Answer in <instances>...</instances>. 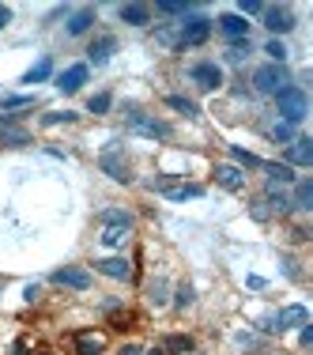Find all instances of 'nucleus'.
I'll return each mask as SVG.
<instances>
[{"label": "nucleus", "instance_id": "27", "mask_svg": "<svg viewBox=\"0 0 313 355\" xmlns=\"http://www.w3.org/2000/svg\"><path fill=\"white\" fill-rule=\"evenodd\" d=\"M35 106V95H0V110L12 114V110H30Z\"/></svg>", "mask_w": 313, "mask_h": 355}, {"label": "nucleus", "instance_id": "34", "mask_svg": "<svg viewBox=\"0 0 313 355\" xmlns=\"http://www.w3.org/2000/svg\"><path fill=\"white\" fill-rule=\"evenodd\" d=\"M72 121H75L72 110H57V114H46V117H42V125H46V129H49V125H72Z\"/></svg>", "mask_w": 313, "mask_h": 355}, {"label": "nucleus", "instance_id": "19", "mask_svg": "<svg viewBox=\"0 0 313 355\" xmlns=\"http://www.w3.org/2000/svg\"><path fill=\"white\" fill-rule=\"evenodd\" d=\"M306 321H310L306 306H283L276 314V329H294V325H306Z\"/></svg>", "mask_w": 313, "mask_h": 355}, {"label": "nucleus", "instance_id": "42", "mask_svg": "<svg viewBox=\"0 0 313 355\" xmlns=\"http://www.w3.org/2000/svg\"><path fill=\"white\" fill-rule=\"evenodd\" d=\"M129 321H132V314H117L114 318V329H129Z\"/></svg>", "mask_w": 313, "mask_h": 355}, {"label": "nucleus", "instance_id": "5", "mask_svg": "<svg viewBox=\"0 0 313 355\" xmlns=\"http://www.w3.org/2000/svg\"><path fill=\"white\" fill-rule=\"evenodd\" d=\"M129 129L136 132V137H151V140H170V132H174L166 121H159V117H151V114H140V110L129 114Z\"/></svg>", "mask_w": 313, "mask_h": 355}, {"label": "nucleus", "instance_id": "7", "mask_svg": "<svg viewBox=\"0 0 313 355\" xmlns=\"http://www.w3.org/2000/svg\"><path fill=\"white\" fill-rule=\"evenodd\" d=\"M189 80L197 83L200 91H219L223 87V69H219L215 61H197L189 69Z\"/></svg>", "mask_w": 313, "mask_h": 355}, {"label": "nucleus", "instance_id": "12", "mask_svg": "<svg viewBox=\"0 0 313 355\" xmlns=\"http://www.w3.org/2000/svg\"><path fill=\"white\" fill-rule=\"evenodd\" d=\"M95 23H98V12L87 4V8H75V12H69V23H64V31H69V38H80V35H87Z\"/></svg>", "mask_w": 313, "mask_h": 355}, {"label": "nucleus", "instance_id": "20", "mask_svg": "<svg viewBox=\"0 0 313 355\" xmlns=\"http://www.w3.org/2000/svg\"><path fill=\"white\" fill-rule=\"evenodd\" d=\"M98 231H102V234H98V239H102V246H125V242H129V234H132V227H121V223H102V227H98Z\"/></svg>", "mask_w": 313, "mask_h": 355}, {"label": "nucleus", "instance_id": "24", "mask_svg": "<svg viewBox=\"0 0 313 355\" xmlns=\"http://www.w3.org/2000/svg\"><path fill=\"white\" fill-rule=\"evenodd\" d=\"M200 193H204L200 185H185V182H177V185H166L163 197H166V200H193V197H200Z\"/></svg>", "mask_w": 313, "mask_h": 355}, {"label": "nucleus", "instance_id": "16", "mask_svg": "<svg viewBox=\"0 0 313 355\" xmlns=\"http://www.w3.org/2000/svg\"><path fill=\"white\" fill-rule=\"evenodd\" d=\"M114 49H117V38H114V35H102V38H95V42H91L87 61H91V64H106L109 57H114Z\"/></svg>", "mask_w": 313, "mask_h": 355}, {"label": "nucleus", "instance_id": "29", "mask_svg": "<svg viewBox=\"0 0 313 355\" xmlns=\"http://www.w3.org/2000/svg\"><path fill=\"white\" fill-rule=\"evenodd\" d=\"M231 155L238 159V163L245 166V171H260V166H265V159H260V155H253V151H245V148H238V144H231Z\"/></svg>", "mask_w": 313, "mask_h": 355}, {"label": "nucleus", "instance_id": "44", "mask_svg": "<svg viewBox=\"0 0 313 355\" xmlns=\"http://www.w3.org/2000/svg\"><path fill=\"white\" fill-rule=\"evenodd\" d=\"M15 355H27V344H19V348H15Z\"/></svg>", "mask_w": 313, "mask_h": 355}, {"label": "nucleus", "instance_id": "11", "mask_svg": "<svg viewBox=\"0 0 313 355\" xmlns=\"http://www.w3.org/2000/svg\"><path fill=\"white\" fill-rule=\"evenodd\" d=\"M283 163L287 166H310L313 163V140L310 137H294L283 151Z\"/></svg>", "mask_w": 313, "mask_h": 355}, {"label": "nucleus", "instance_id": "14", "mask_svg": "<svg viewBox=\"0 0 313 355\" xmlns=\"http://www.w3.org/2000/svg\"><path fill=\"white\" fill-rule=\"evenodd\" d=\"M215 182L223 185V189H231V193H242L245 189V171L234 166V163H219L215 166Z\"/></svg>", "mask_w": 313, "mask_h": 355}, {"label": "nucleus", "instance_id": "43", "mask_svg": "<svg viewBox=\"0 0 313 355\" xmlns=\"http://www.w3.org/2000/svg\"><path fill=\"white\" fill-rule=\"evenodd\" d=\"M310 340H313V325H310V321H306V325H302V348H306Z\"/></svg>", "mask_w": 313, "mask_h": 355}, {"label": "nucleus", "instance_id": "30", "mask_svg": "<svg viewBox=\"0 0 313 355\" xmlns=\"http://www.w3.org/2000/svg\"><path fill=\"white\" fill-rule=\"evenodd\" d=\"M155 12L159 15H189V4H181V0H163V4H155Z\"/></svg>", "mask_w": 313, "mask_h": 355}, {"label": "nucleus", "instance_id": "39", "mask_svg": "<svg viewBox=\"0 0 313 355\" xmlns=\"http://www.w3.org/2000/svg\"><path fill=\"white\" fill-rule=\"evenodd\" d=\"M238 12H242V19H245V15H260V12H265V4H260V0H242Z\"/></svg>", "mask_w": 313, "mask_h": 355}, {"label": "nucleus", "instance_id": "13", "mask_svg": "<svg viewBox=\"0 0 313 355\" xmlns=\"http://www.w3.org/2000/svg\"><path fill=\"white\" fill-rule=\"evenodd\" d=\"M211 27H219V35L223 38H231V42H242L245 35H249V23L242 19V15H234V12H226V15H219Z\"/></svg>", "mask_w": 313, "mask_h": 355}, {"label": "nucleus", "instance_id": "33", "mask_svg": "<svg viewBox=\"0 0 313 355\" xmlns=\"http://www.w3.org/2000/svg\"><path fill=\"white\" fill-rule=\"evenodd\" d=\"M249 216L257 219V223H268V219H272V208H268V200H265V197L253 200V205H249Z\"/></svg>", "mask_w": 313, "mask_h": 355}, {"label": "nucleus", "instance_id": "41", "mask_svg": "<svg viewBox=\"0 0 313 355\" xmlns=\"http://www.w3.org/2000/svg\"><path fill=\"white\" fill-rule=\"evenodd\" d=\"M8 23H12V8H4V4H0V31H4Z\"/></svg>", "mask_w": 313, "mask_h": 355}, {"label": "nucleus", "instance_id": "8", "mask_svg": "<svg viewBox=\"0 0 313 355\" xmlns=\"http://www.w3.org/2000/svg\"><path fill=\"white\" fill-rule=\"evenodd\" d=\"M19 117L23 114H0V144H8V148H27L30 144V132L19 129Z\"/></svg>", "mask_w": 313, "mask_h": 355}, {"label": "nucleus", "instance_id": "22", "mask_svg": "<svg viewBox=\"0 0 313 355\" xmlns=\"http://www.w3.org/2000/svg\"><path fill=\"white\" fill-rule=\"evenodd\" d=\"M106 340L98 333H75V355H102Z\"/></svg>", "mask_w": 313, "mask_h": 355}, {"label": "nucleus", "instance_id": "23", "mask_svg": "<svg viewBox=\"0 0 313 355\" xmlns=\"http://www.w3.org/2000/svg\"><path fill=\"white\" fill-rule=\"evenodd\" d=\"M49 76H53V57H42L35 69L23 72V80H19V83H46Z\"/></svg>", "mask_w": 313, "mask_h": 355}, {"label": "nucleus", "instance_id": "2", "mask_svg": "<svg viewBox=\"0 0 313 355\" xmlns=\"http://www.w3.org/2000/svg\"><path fill=\"white\" fill-rule=\"evenodd\" d=\"M211 19L208 15H185L181 23H177V49H185V46H200V42H208L211 38Z\"/></svg>", "mask_w": 313, "mask_h": 355}, {"label": "nucleus", "instance_id": "38", "mask_svg": "<svg viewBox=\"0 0 313 355\" xmlns=\"http://www.w3.org/2000/svg\"><path fill=\"white\" fill-rule=\"evenodd\" d=\"M226 57H231V61H245V57H249V42H231V53H226Z\"/></svg>", "mask_w": 313, "mask_h": 355}, {"label": "nucleus", "instance_id": "9", "mask_svg": "<svg viewBox=\"0 0 313 355\" xmlns=\"http://www.w3.org/2000/svg\"><path fill=\"white\" fill-rule=\"evenodd\" d=\"M87 76H91V64L87 61H80V64H69L61 76H57V91L61 95H75V91L87 83Z\"/></svg>", "mask_w": 313, "mask_h": 355}, {"label": "nucleus", "instance_id": "35", "mask_svg": "<svg viewBox=\"0 0 313 355\" xmlns=\"http://www.w3.org/2000/svg\"><path fill=\"white\" fill-rule=\"evenodd\" d=\"M265 53L272 57V64H283V61H287V46H283L279 38H272V42H268V46H265Z\"/></svg>", "mask_w": 313, "mask_h": 355}, {"label": "nucleus", "instance_id": "15", "mask_svg": "<svg viewBox=\"0 0 313 355\" xmlns=\"http://www.w3.org/2000/svg\"><path fill=\"white\" fill-rule=\"evenodd\" d=\"M95 268L102 276H109V280H132V265L125 257H102V261H95Z\"/></svg>", "mask_w": 313, "mask_h": 355}, {"label": "nucleus", "instance_id": "1", "mask_svg": "<svg viewBox=\"0 0 313 355\" xmlns=\"http://www.w3.org/2000/svg\"><path fill=\"white\" fill-rule=\"evenodd\" d=\"M276 106H279V117H283L287 125H298V121H306V114H310V95L302 87H294V83H287L276 95Z\"/></svg>", "mask_w": 313, "mask_h": 355}, {"label": "nucleus", "instance_id": "32", "mask_svg": "<svg viewBox=\"0 0 313 355\" xmlns=\"http://www.w3.org/2000/svg\"><path fill=\"white\" fill-rule=\"evenodd\" d=\"M276 144H291L294 140V125H287V121H279V125H272V132H268Z\"/></svg>", "mask_w": 313, "mask_h": 355}, {"label": "nucleus", "instance_id": "26", "mask_svg": "<svg viewBox=\"0 0 313 355\" xmlns=\"http://www.w3.org/2000/svg\"><path fill=\"white\" fill-rule=\"evenodd\" d=\"M102 223H121V227H132L136 219H132V212H125V208H106V212H98V227Z\"/></svg>", "mask_w": 313, "mask_h": 355}, {"label": "nucleus", "instance_id": "45", "mask_svg": "<svg viewBox=\"0 0 313 355\" xmlns=\"http://www.w3.org/2000/svg\"><path fill=\"white\" fill-rule=\"evenodd\" d=\"M143 355H163V348H151V352H143Z\"/></svg>", "mask_w": 313, "mask_h": 355}, {"label": "nucleus", "instance_id": "40", "mask_svg": "<svg viewBox=\"0 0 313 355\" xmlns=\"http://www.w3.org/2000/svg\"><path fill=\"white\" fill-rule=\"evenodd\" d=\"M117 355H143V348H140V344H121V352H117Z\"/></svg>", "mask_w": 313, "mask_h": 355}, {"label": "nucleus", "instance_id": "18", "mask_svg": "<svg viewBox=\"0 0 313 355\" xmlns=\"http://www.w3.org/2000/svg\"><path fill=\"white\" fill-rule=\"evenodd\" d=\"M291 208H298V212H313V182H310V178H298V182H294Z\"/></svg>", "mask_w": 313, "mask_h": 355}, {"label": "nucleus", "instance_id": "6", "mask_svg": "<svg viewBox=\"0 0 313 355\" xmlns=\"http://www.w3.org/2000/svg\"><path fill=\"white\" fill-rule=\"evenodd\" d=\"M260 23H265L272 35H291L294 31V12L283 4H268L265 12H260Z\"/></svg>", "mask_w": 313, "mask_h": 355}, {"label": "nucleus", "instance_id": "25", "mask_svg": "<svg viewBox=\"0 0 313 355\" xmlns=\"http://www.w3.org/2000/svg\"><path fill=\"white\" fill-rule=\"evenodd\" d=\"M189 352H193V336H181V333L166 336V344H163V355H189Z\"/></svg>", "mask_w": 313, "mask_h": 355}, {"label": "nucleus", "instance_id": "28", "mask_svg": "<svg viewBox=\"0 0 313 355\" xmlns=\"http://www.w3.org/2000/svg\"><path fill=\"white\" fill-rule=\"evenodd\" d=\"M166 106L177 110V114H185V117H197L200 114V106L193 103V98H185V95H166Z\"/></svg>", "mask_w": 313, "mask_h": 355}, {"label": "nucleus", "instance_id": "21", "mask_svg": "<svg viewBox=\"0 0 313 355\" xmlns=\"http://www.w3.org/2000/svg\"><path fill=\"white\" fill-rule=\"evenodd\" d=\"M260 171L268 174V182H272V185H283V189H287V185H294V182H298V174H294L287 163H265Z\"/></svg>", "mask_w": 313, "mask_h": 355}, {"label": "nucleus", "instance_id": "37", "mask_svg": "<svg viewBox=\"0 0 313 355\" xmlns=\"http://www.w3.org/2000/svg\"><path fill=\"white\" fill-rule=\"evenodd\" d=\"M147 299L155 302V306H163V302H166V280H151V287H147Z\"/></svg>", "mask_w": 313, "mask_h": 355}, {"label": "nucleus", "instance_id": "4", "mask_svg": "<svg viewBox=\"0 0 313 355\" xmlns=\"http://www.w3.org/2000/svg\"><path fill=\"white\" fill-rule=\"evenodd\" d=\"M287 83H291V80H287L283 64H260V69L253 72V87H257L260 95H279Z\"/></svg>", "mask_w": 313, "mask_h": 355}, {"label": "nucleus", "instance_id": "17", "mask_svg": "<svg viewBox=\"0 0 313 355\" xmlns=\"http://www.w3.org/2000/svg\"><path fill=\"white\" fill-rule=\"evenodd\" d=\"M117 15H121V23H129V27H147L151 23V8L147 4H121Z\"/></svg>", "mask_w": 313, "mask_h": 355}, {"label": "nucleus", "instance_id": "3", "mask_svg": "<svg viewBox=\"0 0 313 355\" xmlns=\"http://www.w3.org/2000/svg\"><path fill=\"white\" fill-rule=\"evenodd\" d=\"M98 166H102V174H109L117 185H129L132 182V171H129V159H125V151L117 148V144H109V148L98 155Z\"/></svg>", "mask_w": 313, "mask_h": 355}, {"label": "nucleus", "instance_id": "31", "mask_svg": "<svg viewBox=\"0 0 313 355\" xmlns=\"http://www.w3.org/2000/svg\"><path fill=\"white\" fill-rule=\"evenodd\" d=\"M109 106H114V95H109V91H102V95H91V98H87V110H91V114H106Z\"/></svg>", "mask_w": 313, "mask_h": 355}, {"label": "nucleus", "instance_id": "10", "mask_svg": "<svg viewBox=\"0 0 313 355\" xmlns=\"http://www.w3.org/2000/svg\"><path fill=\"white\" fill-rule=\"evenodd\" d=\"M57 287H72V291H87L91 287V272L87 268H80V265H64V268H57L53 276H49Z\"/></svg>", "mask_w": 313, "mask_h": 355}, {"label": "nucleus", "instance_id": "36", "mask_svg": "<svg viewBox=\"0 0 313 355\" xmlns=\"http://www.w3.org/2000/svg\"><path fill=\"white\" fill-rule=\"evenodd\" d=\"M174 295H177V299H174V306H177V310H185V306H193V299H197V291H193V287H189V284H181V287H177V291H174Z\"/></svg>", "mask_w": 313, "mask_h": 355}]
</instances>
